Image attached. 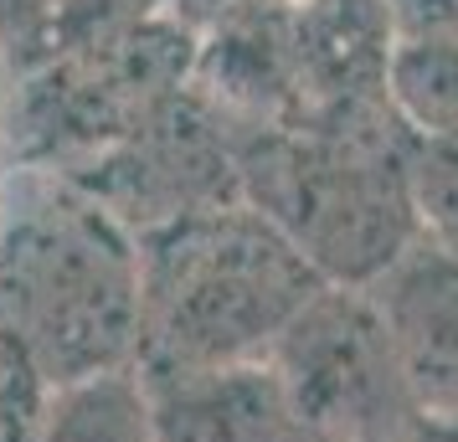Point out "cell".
<instances>
[{
	"instance_id": "obj_13",
	"label": "cell",
	"mask_w": 458,
	"mask_h": 442,
	"mask_svg": "<svg viewBox=\"0 0 458 442\" xmlns=\"http://www.w3.org/2000/svg\"><path fill=\"white\" fill-rule=\"evenodd\" d=\"M5 175H11V170H5V165H0V196H5Z\"/></svg>"
},
{
	"instance_id": "obj_2",
	"label": "cell",
	"mask_w": 458,
	"mask_h": 442,
	"mask_svg": "<svg viewBox=\"0 0 458 442\" xmlns=\"http://www.w3.org/2000/svg\"><path fill=\"white\" fill-rule=\"evenodd\" d=\"M140 371L263 360L325 278L248 201H211L140 232Z\"/></svg>"
},
{
	"instance_id": "obj_11",
	"label": "cell",
	"mask_w": 458,
	"mask_h": 442,
	"mask_svg": "<svg viewBox=\"0 0 458 442\" xmlns=\"http://www.w3.org/2000/svg\"><path fill=\"white\" fill-rule=\"evenodd\" d=\"M351 442H458V401L407 396Z\"/></svg>"
},
{
	"instance_id": "obj_3",
	"label": "cell",
	"mask_w": 458,
	"mask_h": 442,
	"mask_svg": "<svg viewBox=\"0 0 458 442\" xmlns=\"http://www.w3.org/2000/svg\"><path fill=\"white\" fill-rule=\"evenodd\" d=\"M242 201L263 211L325 283L371 288L422 227L407 186V129L335 124L258 139L237 170Z\"/></svg>"
},
{
	"instance_id": "obj_6",
	"label": "cell",
	"mask_w": 458,
	"mask_h": 442,
	"mask_svg": "<svg viewBox=\"0 0 458 442\" xmlns=\"http://www.w3.org/2000/svg\"><path fill=\"white\" fill-rule=\"evenodd\" d=\"M402 376L422 401H458V253L417 237L371 283Z\"/></svg>"
},
{
	"instance_id": "obj_12",
	"label": "cell",
	"mask_w": 458,
	"mask_h": 442,
	"mask_svg": "<svg viewBox=\"0 0 458 442\" xmlns=\"http://www.w3.org/2000/svg\"><path fill=\"white\" fill-rule=\"evenodd\" d=\"M392 42H448L458 46V0H386Z\"/></svg>"
},
{
	"instance_id": "obj_10",
	"label": "cell",
	"mask_w": 458,
	"mask_h": 442,
	"mask_svg": "<svg viewBox=\"0 0 458 442\" xmlns=\"http://www.w3.org/2000/svg\"><path fill=\"white\" fill-rule=\"evenodd\" d=\"M47 386L37 376L31 355L21 350L16 329L0 314V442H26L31 427H37V412H42Z\"/></svg>"
},
{
	"instance_id": "obj_8",
	"label": "cell",
	"mask_w": 458,
	"mask_h": 442,
	"mask_svg": "<svg viewBox=\"0 0 458 442\" xmlns=\"http://www.w3.org/2000/svg\"><path fill=\"white\" fill-rule=\"evenodd\" d=\"M381 88L407 134H458V46L392 42Z\"/></svg>"
},
{
	"instance_id": "obj_4",
	"label": "cell",
	"mask_w": 458,
	"mask_h": 442,
	"mask_svg": "<svg viewBox=\"0 0 458 442\" xmlns=\"http://www.w3.org/2000/svg\"><path fill=\"white\" fill-rule=\"evenodd\" d=\"M319 438L351 442L412 396L371 288L325 283L263 355Z\"/></svg>"
},
{
	"instance_id": "obj_1",
	"label": "cell",
	"mask_w": 458,
	"mask_h": 442,
	"mask_svg": "<svg viewBox=\"0 0 458 442\" xmlns=\"http://www.w3.org/2000/svg\"><path fill=\"white\" fill-rule=\"evenodd\" d=\"M140 232L83 180L52 170L5 175L0 314L42 386L140 360Z\"/></svg>"
},
{
	"instance_id": "obj_5",
	"label": "cell",
	"mask_w": 458,
	"mask_h": 442,
	"mask_svg": "<svg viewBox=\"0 0 458 442\" xmlns=\"http://www.w3.org/2000/svg\"><path fill=\"white\" fill-rule=\"evenodd\" d=\"M160 442H330L289 401L268 360L140 371Z\"/></svg>"
},
{
	"instance_id": "obj_9",
	"label": "cell",
	"mask_w": 458,
	"mask_h": 442,
	"mask_svg": "<svg viewBox=\"0 0 458 442\" xmlns=\"http://www.w3.org/2000/svg\"><path fill=\"white\" fill-rule=\"evenodd\" d=\"M407 186L422 237L458 253V134H407Z\"/></svg>"
},
{
	"instance_id": "obj_7",
	"label": "cell",
	"mask_w": 458,
	"mask_h": 442,
	"mask_svg": "<svg viewBox=\"0 0 458 442\" xmlns=\"http://www.w3.org/2000/svg\"><path fill=\"white\" fill-rule=\"evenodd\" d=\"M26 442H160L140 365L47 386Z\"/></svg>"
}]
</instances>
